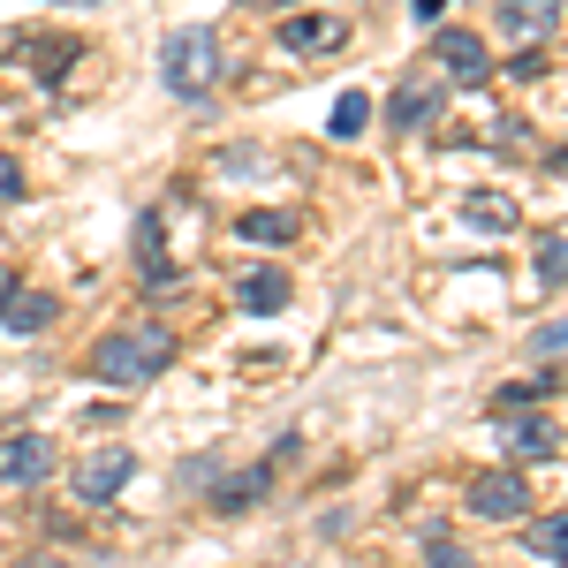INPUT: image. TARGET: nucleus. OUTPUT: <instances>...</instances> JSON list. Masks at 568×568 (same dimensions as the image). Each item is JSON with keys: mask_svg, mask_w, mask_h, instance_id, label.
Here are the masks:
<instances>
[{"mask_svg": "<svg viewBox=\"0 0 568 568\" xmlns=\"http://www.w3.org/2000/svg\"><path fill=\"white\" fill-rule=\"evenodd\" d=\"M265 485H273V478H265V470H251V478H227V485L213 493V500H220V508H251V500H258Z\"/></svg>", "mask_w": 568, "mask_h": 568, "instance_id": "4be33fe9", "label": "nucleus"}, {"mask_svg": "<svg viewBox=\"0 0 568 568\" xmlns=\"http://www.w3.org/2000/svg\"><path fill=\"white\" fill-rule=\"evenodd\" d=\"M530 273H538V288H561V273H568V235L561 227H538V258H530Z\"/></svg>", "mask_w": 568, "mask_h": 568, "instance_id": "a211bd4d", "label": "nucleus"}, {"mask_svg": "<svg viewBox=\"0 0 568 568\" xmlns=\"http://www.w3.org/2000/svg\"><path fill=\"white\" fill-rule=\"evenodd\" d=\"M439 8H447V0H409V16H417V23H439Z\"/></svg>", "mask_w": 568, "mask_h": 568, "instance_id": "a878e982", "label": "nucleus"}, {"mask_svg": "<svg viewBox=\"0 0 568 568\" xmlns=\"http://www.w3.org/2000/svg\"><path fill=\"white\" fill-rule=\"evenodd\" d=\"M561 342H568V326H561V318H546V326L530 334V364H538V372H561Z\"/></svg>", "mask_w": 568, "mask_h": 568, "instance_id": "412c9836", "label": "nucleus"}, {"mask_svg": "<svg viewBox=\"0 0 568 568\" xmlns=\"http://www.w3.org/2000/svg\"><path fill=\"white\" fill-rule=\"evenodd\" d=\"M288 296H296V281H288L281 265H258V273H243V281H235V304H243V311H258V318L288 311Z\"/></svg>", "mask_w": 568, "mask_h": 568, "instance_id": "9d476101", "label": "nucleus"}, {"mask_svg": "<svg viewBox=\"0 0 568 568\" xmlns=\"http://www.w3.org/2000/svg\"><path fill=\"white\" fill-rule=\"evenodd\" d=\"M258 8H288V0H258Z\"/></svg>", "mask_w": 568, "mask_h": 568, "instance_id": "c756f323", "label": "nucleus"}, {"mask_svg": "<svg viewBox=\"0 0 568 568\" xmlns=\"http://www.w3.org/2000/svg\"><path fill=\"white\" fill-rule=\"evenodd\" d=\"M425 561H433V568H478L463 546H455V538H447V530H433V538H425Z\"/></svg>", "mask_w": 568, "mask_h": 568, "instance_id": "5701e85b", "label": "nucleus"}, {"mask_svg": "<svg viewBox=\"0 0 568 568\" xmlns=\"http://www.w3.org/2000/svg\"><path fill=\"white\" fill-rule=\"evenodd\" d=\"M508 69H516V77H524V84H538V77H546V53H516V61H508Z\"/></svg>", "mask_w": 568, "mask_h": 568, "instance_id": "393cba45", "label": "nucleus"}, {"mask_svg": "<svg viewBox=\"0 0 568 568\" xmlns=\"http://www.w3.org/2000/svg\"><path fill=\"white\" fill-rule=\"evenodd\" d=\"M0 326H8V334H39V326H53V296L16 281V288H8V304H0Z\"/></svg>", "mask_w": 568, "mask_h": 568, "instance_id": "4468645a", "label": "nucleus"}, {"mask_svg": "<svg viewBox=\"0 0 568 568\" xmlns=\"http://www.w3.org/2000/svg\"><path fill=\"white\" fill-rule=\"evenodd\" d=\"M235 235H243V243H258V251H281V243H296V213H273V205H258V213L235 220Z\"/></svg>", "mask_w": 568, "mask_h": 568, "instance_id": "dca6fc26", "label": "nucleus"}, {"mask_svg": "<svg viewBox=\"0 0 568 568\" xmlns=\"http://www.w3.org/2000/svg\"><path fill=\"white\" fill-rule=\"evenodd\" d=\"M61 470V447L53 433H8L0 439V485H39Z\"/></svg>", "mask_w": 568, "mask_h": 568, "instance_id": "7ed1b4c3", "label": "nucleus"}, {"mask_svg": "<svg viewBox=\"0 0 568 568\" xmlns=\"http://www.w3.org/2000/svg\"><path fill=\"white\" fill-rule=\"evenodd\" d=\"M470 516L478 524H516V516H530V478L524 470H485L470 485Z\"/></svg>", "mask_w": 568, "mask_h": 568, "instance_id": "20e7f679", "label": "nucleus"}, {"mask_svg": "<svg viewBox=\"0 0 568 568\" xmlns=\"http://www.w3.org/2000/svg\"><path fill=\"white\" fill-rule=\"evenodd\" d=\"M561 387V372H538V379H516V387L493 394V425H508V417H524V409H538L546 394Z\"/></svg>", "mask_w": 568, "mask_h": 568, "instance_id": "2eb2a0df", "label": "nucleus"}, {"mask_svg": "<svg viewBox=\"0 0 568 568\" xmlns=\"http://www.w3.org/2000/svg\"><path fill=\"white\" fill-rule=\"evenodd\" d=\"M493 31L500 39H554L561 31V0H500L493 8Z\"/></svg>", "mask_w": 568, "mask_h": 568, "instance_id": "0eeeda50", "label": "nucleus"}, {"mask_svg": "<svg viewBox=\"0 0 568 568\" xmlns=\"http://www.w3.org/2000/svg\"><path fill=\"white\" fill-rule=\"evenodd\" d=\"M136 258H144V281H152V296H168V288H175V273H168V220H160V213L136 220Z\"/></svg>", "mask_w": 568, "mask_h": 568, "instance_id": "ddd939ff", "label": "nucleus"}, {"mask_svg": "<svg viewBox=\"0 0 568 568\" xmlns=\"http://www.w3.org/2000/svg\"><path fill=\"white\" fill-rule=\"evenodd\" d=\"M77 45H84V39H61V31H45V39H8L0 53H23L39 84H61V77L77 69Z\"/></svg>", "mask_w": 568, "mask_h": 568, "instance_id": "6e6552de", "label": "nucleus"}, {"mask_svg": "<svg viewBox=\"0 0 568 568\" xmlns=\"http://www.w3.org/2000/svg\"><path fill=\"white\" fill-rule=\"evenodd\" d=\"M433 53H439V69H447L455 84H485V77H493V53L478 45V31H439Z\"/></svg>", "mask_w": 568, "mask_h": 568, "instance_id": "1a4fd4ad", "label": "nucleus"}, {"mask_svg": "<svg viewBox=\"0 0 568 568\" xmlns=\"http://www.w3.org/2000/svg\"><path fill=\"white\" fill-rule=\"evenodd\" d=\"M23 568H91V561H53V554H39V561H23Z\"/></svg>", "mask_w": 568, "mask_h": 568, "instance_id": "bb28decb", "label": "nucleus"}, {"mask_svg": "<svg viewBox=\"0 0 568 568\" xmlns=\"http://www.w3.org/2000/svg\"><path fill=\"white\" fill-rule=\"evenodd\" d=\"M168 364H175V334L168 326H130V334H106L91 349V372L114 379V387H152Z\"/></svg>", "mask_w": 568, "mask_h": 568, "instance_id": "f03ea898", "label": "nucleus"}, {"mask_svg": "<svg viewBox=\"0 0 568 568\" xmlns=\"http://www.w3.org/2000/svg\"><path fill=\"white\" fill-rule=\"evenodd\" d=\"M136 478V455L130 447H99V455H84V463H77V500H91V508H99V500H114V493H122V485Z\"/></svg>", "mask_w": 568, "mask_h": 568, "instance_id": "39448f33", "label": "nucleus"}, {"mask_svg": "<svg viewBox=\"0 0 568 568\" xmlns=\"http://www.w3.org/2000/svg\"><path fill=\"white\" fill-rule=\"evenodd\" d=\"M45 8H99V0H45Z\"/></svg>", "mask_w": 568, "mask_h": 568, "instance_id": "cd10ccee", "label": "nucleus"}, {"mask_svg": "<svg viewBox=\"0 0 568 568\" xmlns=\"http://www.w3.org/2000/svg\"><path fill=\"white\" fill-rule=\"evenodd\" d=\"M220 69H227V53H220V31H205V23H182V31H168V45H160V77H168V91L175 99H213L220 91Z\"/></svg>", "mask_w": 568, "mask_h": 568, "instance_id": "f257e3e1", "label": "nucleus"}, {"mask_svg": "<svg viewBox=\"0 0 568 568\" xmlns=\"http://www.w3.org/2000/svg\"><path fill=\"white\" fill-rule=\"evenodd\" d=\"M500 439H508L516 470H524V463H561V433H554V425H530V417H508V425H500Z\"/></svg>", "mask_w": 568, "mask_h": 568, "instance_id": "f8f14e48", "label": "nucleus"}, {"mask_svg": "<svg viewBox=\"0 0 568 568\" xmlns=\"http://www.w3.org/2000/svg\"><path fill=\"white\" fill-rule=\"evenodd\" d=\"M364 130H372V99L364 91H342L334 114H326V136H364Z\"/></svg>", "mask_w": 568, "mask_h": 568, "instance_id": "6ab92c4d", "label": "nucleus"}, {"mask_svg": "<svg viewBox=\"0 0 568 568\" xmlns=\"http://www.w3.org/2000/svg\"><path fill=\"white\" fill-rule=\"evenodd\" d=\"M8 288H16V273H0V304H8Z\"/></svg>", "mask_w": 568, "mask_h": 568, "instance_id": "c85d7f7f", "label": "nucleus"}, {"mask_svg": "<svg viewBox=\"0 0 568 568\" xmlns=\"http://www.w3.org/2000/svg\"><path fill=\"white\" fill-rule=\"evenodd\" d=\"M561 516H546V524H538V530H524V546H530V554H538V561H546V568H561V554H568V538H561Z\"/></svg>", "mask_w": 568, "mask_h": 568, "instance_id": "aec40b11", "label": "nucleus"}, {"mask_svg": "<svg viewBox=\"0 0 568 568\" xmlns=\"http://www.w3.org/2000/svg\"><path fill=\"white\" fill-rule=\"evenodd\" d=\"M433 106H439V91L409 77V84L387 99V122H394V130H425V122H433Z\"/></svg>", "mask_w": 568, "mask_h": 568, "instance_id": "f3484780", "label": "nucleus"}, {"mask_svg": "<svg viewBox=\"0 0 568 568\" xmlns=\"http://www.w3.org/2000/svg\"><path fill=\"white\" fill-rule=\"evenodd\" d=\"M281 45L304 53V61H326V53L349 45V23H342V16H288V23H281Z\"/></svg>", "mask_w": 568, "mask_h": 568, "instance_id": "423d86ee", "label": "nucleus"}, {"mask_svg": "<svg viewBox=\"0 0 568 568\" xmlns=\"http://www.w3.org/2000/svg\"><path fill=\"white\" fill-rule=\"evenodd\" d=\"M16 197H23V175H16V160L0 152V205H16Z\"/></svg>", "mask_w": 568, "mask_h": 568, "instance_id": "b1692460", "label": "nucleus"}, {"mask_svg": "<svg viewBox=\"0 0 568 568\" xmlns=\"http://www.w3.org/2000/svg\"><path fill=\"white\" fill-rule=\"evenodd\" d=\"M463 220H470L478 235H516V227H524V205H516L508 190H470V197H463Z\"/></svg>", "mask_w": 568, "mask_h": 568, "instance_id": "9b49d317", "label": "nucleus"}]
</instances>
